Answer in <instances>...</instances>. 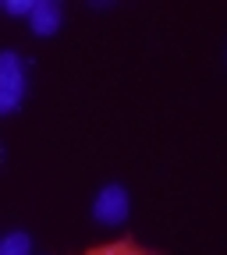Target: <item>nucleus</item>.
I'll list each match as a JSON object with an SVG mask.
<instances>
[{"label":"nucleus","instance_id":"obj_2","mask_svg":"<svg viewBox=\"0 0 227 255\" xmlns=\"http://www.w3.org/2000/svg\"><path fill=\"white\" fill-rule=\"evenodd\" d=\"M92 216H96V223H107V227L124 223V216H128V191L121 184L100 188V195H96V202H92Z\"/></svg>","mask_w":227,"mask_h":255},{"label":"nucleus","instance_id":"obj_1","mask_svg":"<svg viewBox=\"0 0 227 255\" xmlns=\"http://www.w3.org/2000/svg\"><path fill=\"white\" fill-rule=\"evenodd\" d=\"M25 96V75H21V60L14 50L0 53V114H14L21 107Z\"/></svg>","mask_w":227,"mask_h":255},{"label":"nucleus","instance_id":"obj_3","mask_svg":"<svg viewBox=\"0 0 227 255\" xmlns=\"http://www.w3.org/2000/svg\"><path fill=\"white\" fill-rule=\"evenodd\" d=\"M60 18H64V11H60L57 0H36V7H32V14H28L36 36H53V32L60 28Z\"/></svg>","mask_w":227,"mask_h":255},{"label":"nucleus","instance_id":"obj_4","mask_svg":"<svg viewBox=\"0 0 227 255\" xmlns=\"http://www.w3.org/2000/svg\"><path fill=\"white\" fill-rule=\"evenodd\" d=\"M85 255H160L156 248H142L135 238H117V241H103L85 248Z\"/></svg>","mask_w":227,"mask_h":255},{"label":"nucleus","instance_id":"obj_5","mask_svg":"<svg viewBox=\"0 0 227 255\" xmlns=\"http://www.w3.org/2000/svg\"><path fill=\"white\" fill-rule=\"evenodd\" d=\"M0 255H32V238L25 231H14L0 241Z\"/></svg>","mask_w":227,"mask_h":255},{"label":"nucleus","instance_id":"obj_6","mask_svg":"<svg viewBox=\"0 0 227 255\" xmlns=\"http://www.w3.org/2000/svg\"><path fill=\"white\" fill-rule=\"evenodd\" d=\"M32 7H36V0H7L4 4L7 14H32Z\"/></svg>","mask_w":227,"mask_h":255}]
</instances>
